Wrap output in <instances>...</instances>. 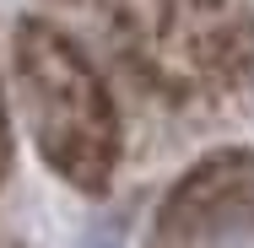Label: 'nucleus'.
<instances>
[{"label": "nucleus", "instance_id": "obj_1", "mask_svg": "<svg viewBox=\"0 0 254 248\" xmlns=\"http://www.w3.org/2000/svg\"><path fill=\"white\" fill-rule=\"evenodd\" d=\"M11 92L38 156L76 195H103L119 167V108L98 65L54 22L22 16L11 33Z\"/></svg>", "mask_w": 254, "mask_h": 248}, {"label": "nucleus", "instance_id": "obj_3", "mask_svg": "<svg viewBox=\"0 0 254 248\" xmlns=\"http://www.w3.org/2000/svg\"><path fill=\"white\" fill-rule=\"evenodd\" d=\"M254 238V151L200 156L157 210V248H227Z\"/></svg>", "mask_w": 254, "mask_h": 248}, {"label": "nucleus", "instance_id": "obj_2", "mask_svg": "<svg viewBox=\"0 0 254 248\" xmlns=\"http://www.w3.org/2000/svg\"><path fill=\"white\" fill-rule=\"evenodd\" d=\"M119 38L135 70L184 108H227L254 81V11L244 0H125Z\"/></svg>", "mask_w": 254, "mask_h": 248}, {"label": "nucleus", "instance_id": "obj_4", "mask_svg": "<svg viewBox=\"0 0 254 248\" xmlns=\"http://www.w3.org/2000/svg\"><path fill=\"white\" fill-rule=\"evenodd\" d=\"M11 162V130H5V98H0V173Z\"/></svg>", "mask_w": 254, "mask_h": 248}]
</instances>
